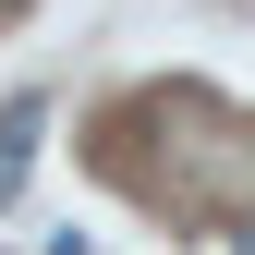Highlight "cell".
Wrapping results in <instances>:
<instances>
[{
    "label": "cell",
    "instance_id": "3",
    "mask_svg": "<svg viewBox=\"0 0 255 255\" xmlns=\"http://www.w3.org/2000/svg\"><path fill=\"white\" fill-rule=\"evenodd\" d=\"M0 12H24V0H0Z\"/></svg>",
    "mask_w": 255,
    "mask_h": 255
},
{
    "label": "cell",
    "instance_id": "2",
    "mask_svg": "<svg viewBox=\"0 0 255 255\" xmlns=\"http://www.w3.org/2000/svg\"><path fill=\"white\" fill-rule=\"evenodd\" d=\"M207 255H255V219H219V231H207Z\"/></svg>",
    "mask_w": 255,
    "mask_h": 255
},
{
    "label": "cell",
    "instance_id": "1",
    "mask_svg": "<svg viewBox=\"0 0 255 255\" xmlns=\"http://www.w3.org/2000/svg\"><path fill=\"white\" fill-rule=\"evenodd\" d=\"M37 134H49V110H37V98L0 110V207H12V195H24V170H37Z\"/></svg>",
    "mask_w": 255,
    "mask_h": 255
}]
</instances>
